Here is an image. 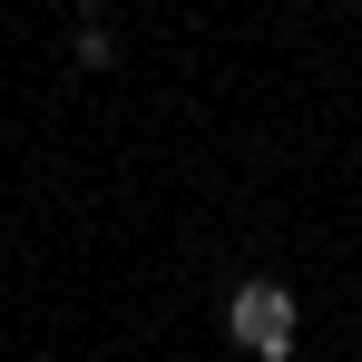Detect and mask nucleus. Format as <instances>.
Wrapping results in <instances>:
<instances>
[{
	"mask_svg": "<svg viewBox=\"0 0 362 362\" xmlns=\"http://www.w3.org/2000/svg\"><path fill=\"white\" fill-rule=\"evenodd\" d=\"M226 343L255 353V362H294V294L274 274H245L235 294H226Z\"/></svg>",
	"mask_w": 362,
	"mask_h": 362,
	"instance_id": "nucleus-1",
	"label": "nucleus"
}]
</instances>
